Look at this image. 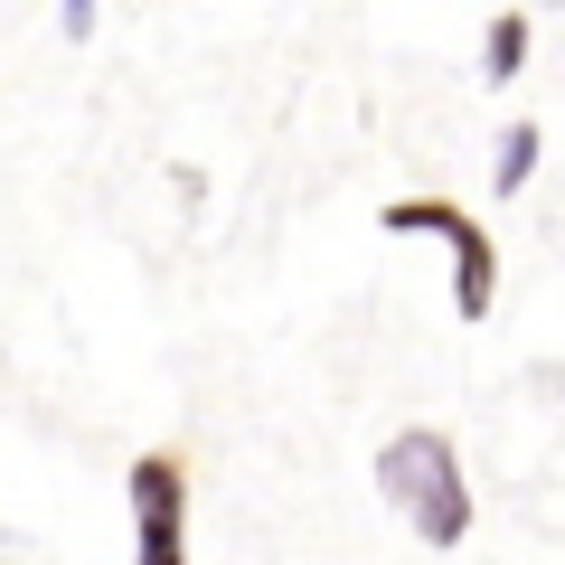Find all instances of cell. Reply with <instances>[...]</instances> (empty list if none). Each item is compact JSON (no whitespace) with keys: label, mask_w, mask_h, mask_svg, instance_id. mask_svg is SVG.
Returning a JSON list of instances; mask_svg holds the SVG:
<instances>
[{"label":"cell","mask_w":565,"mask_h":565,"mask_svg":"<svg viewBox=\"0 0 565 565\" xmlns=\"http://www.w3.org/2000/svg\"><path fill=\"white\" fill-rule=\"evenodd\" d=\"M377 500L396 509V519L415 527L424 546H462V537H471V481H462V452H452V434H434V424H405V434H386V452H377Z\"/></svg>","instance_id":"1"},{"label":"cell","mask_w":565,"mask_h":565,"mask_svg":"<svg viewBox=\"0 0 565 565\" xmlns=\"http://www.w3.org/2000/svg\"><path fill=\"white\" fill-rule=\"evenodd\" d=\"M377 226L386 236H434L452 255V311H462V321H490V302H500V245H490V217H471V207H452V199H386Z\"/></svg>","instance_id":"2"},{"label":"cell","mask_w":565,"mask_h":565,"mask_svg":"<svg viewBox=\"0 0 565 565\" xmlns=\"http://www.w3.org/2000/svg\"><path fill=\"white\" fill-rule=\"evenodd\" d=\"M132 565H189V462L180 452L132 462Z\"/></svg>","instance_id":"3"},{"label":"cell","mask_w":565,"mask_h":565,"mask_svg":"<svg viewBox=\"0 0 565 565\" xmlns=\"http://www.w3.org/2000/svg\"><path fill=\"white\" fill-rule=\"evenodd\" d=\"M537 161H546V122H500V151H490V199H519L527 180H537Z\"/></svg>","instance_id":"4"},{"label":"cell","mask_w":565,"mask_h":565,"mask_svg":"<svg viewBox=\"0 0 565 565\" xmlns=\"http://www.w3.org/2000/svg\"><path fill=\"white\" fill-rule=\"evenodd\" d=\"M527 39H537V29H527V10H500V20L481 29V76H490V85H509V76L527 66Z\"/></svg>","instance_id":"5"},{"label":"cell","mask_w":565,"mask_h":565,"mask_svg":"<svg viewBox=\"0 0 565 565\" xmlns=\"http://www.w3.org/2000/svg\"><path fill=\"white\" fill-rule=\"evenodd\" d=\"M57 29H66V39H95V29H104V10H95V0H66V10H57Z\"/></svg>","instance_id":"6"}]
</instances>
